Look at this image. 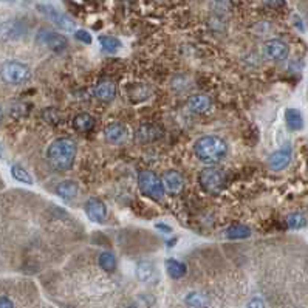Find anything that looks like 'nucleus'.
I'll use <instances>...</instances> for the list:
<instances>
[{
  "instance_id": "nucleus-29",
  "label": "nucleus",
  "mask_w": 308,
  "mask_h": 308,
  "mask_svg": "<svg viewBox=\"0 0 308 308\" xmlns=\"http://www.w3.org/2000/svg\"><path fill=\"white\" fill-rule=\"evenodd\" d=\"M246 308H267L264 299H260V298H254V299H251L249 304L246 305Z\"/></svg>"
},
{
  "instance_id": "nucleus-26",
  "label": "nucleus",
  "mask_w": 308,
  "mask_h": 308,
  "mask_svg": "<svg viewBox=\"0 0 308 308\" xmlns=\"http://www.w3.org/2000/svg\"><path fill=\"white\" fill-rule=\"evenodd\" d=\"M11 175H13L17 181H20V183L33 185V177L30 175V172L19 164H14L13 167H11Z\"/></svg>"
},
{
  "instance_id": "nucleus-18",
  "label": "nucleus",
  "mask_w": 308,
  "mask_h": 308,
  "mask_svg": "<svg viewBox=\"0 0 308 308\" xmlns=\"http://www.w3.org/2000/svg\"><path fill=\"white\" fill-rule=\"evenodd\" d=\"M212 106V101L209 96L206 95H193L189 101H188V107L195 112V113H204L208 112Z\"/></svg>"
},
{
  "instance_id": "nucleus-12",
  "label": "nucleus",
  "mask_w": 308,
  "mask_h": 308,
  "mask_svg": "<svg viewBox=\"0 0 308 308\" xmlns=\"http://www.w3.org/2000/svg\"><path fill=\"white\" fill-rule=\"evenodd\" d=\"M104 135L106 140L112 144H124L129 138V130L125 129V125L119 122H112L106 127Z\"/></svg>"
},
{
  "instance_id": "nucleus-17",
  "label": "nucleus",
  "mask_w": 308,
  "mask_h": 308,
  "mask_svg": "<svg viewBox=\"0 0 308 308\" xmlns=\"http://www.w3.org/2000/svg\"><path fill=\"white\" fill-rule=\"evenodd\" d=\"M77 191H79V186L73 180H64L58 185V188H56V193L64 200H73L77 195Z\"/></svg>"
},
{
  "instance_id": "nucleus-10",
  "label": "nucleus",
  "mask_w": 308,
  "mask_h": 308,
  "mask_svg": "<svg viewBox=\"0 0 308 308\" xmlns=\"http://www.w3.org/2000/svg\"><path fill=\"white\" fill-rule=\"evenodd\" d=\"M265 54L271 61H276V62H282L288 58L290 54V48L288 45L285 43L283 40L280 39H271L265 43Z\"/></svg>"
},
{
  "instance_id": "nucleus-30",
  "label": "nucleus",
  "mask_w": 308,
  "mask_h": 308,
  "mask_svg": "<svg viewBox=\"0 0 308 308\" xmlns=\"http://www.w3.org/2000/svg\"><path fill=\"white\" fill-rule=\"evenodd\" d=\"M0 308H14V304L11 299L2 296V298H0Z\"/></svg>"
},
{
  "instance_id": "nucleus-22",
  "label": "nucleus",
  "mask_w": 308,
  "mask_h": 308,
  "mask_svg": "<svg viewBox=\"0 0 308 308\" xmlns=\"http://www.w3.org/2000/svg\"><path fill=\"white\" fill-rule=\"evenodd\" d=\"M98 264L106 272H113L118 267L116 257L113 253H110V251H102V253L99 254V257H98Z\"/></svg>"
},
{
  "instance_id": "nucleus-1",
  "label": "nucleus",
  "mask_w": 308,
  "mask_h": 308,
  "mask_svg": "<svg viewBox=\"0 0 308 308\" xmlns=\"http://www.w3.org/2000/svg\"><path fill=\"white\" fill-rule=\"evenodd\" d=\"M76 152H77V146L73 140L65 138V136L54 140L47 149L48 164L54 170H58V172L70 170L76 159Z\"/></svg>"
},
{
  "instance_id": "nucleus-23",
  "label": "nucleus",
  "mask_w": 308,
  "mask_h": 308,
  "mask_svg": "<svg viewBox=\"0 0 308 308\" xmlns=\"http://www.w3.org/2000/svg\"><path fill=\"white\" fill-rule=\"evenodd\" d=\"M154 276H155V267L152 262L144 260L136 265V277H138L140 282H149Z\"/></svg>"
},
{
  "instance_id": "nucleus-33",
  "label": "nucleus",
  "mask_w": 308,
  "mask_h": 308,
  "mask_svg": "<svg viewBox=\"0 0 308 308\" xmlns=\"http://www.w3.org/2000/svg\"><path fill=\"white\" fill-rule=\"evenodd\" d=\"M294 20H296V25H298L301 30H304V27H302V22H301V19L299 17H294Z\"/></svg>"
},
{
  "instance_id": "nucleus-5",
  "label": "nucleus",
  "mask_w": 308,
  "mask_h": 308,
  "mask_svg": "<svg viewBox=\"0 0 308 308\" xmlns=\"http://www.w3.org/2000/svg\"><path fill=\"white\" fill-rule=\"evenodd\" d=\"M0 76H2L5 82L17 85V84H24L28 81L31 77V70L22 62L8 61L0 68Z\"/></svg>"
},
{
  "instance_id": "nucleus-24",
  "label": "nucleus",
  "mask_w": 308,
  "mask_h": 308,
  "mask_svg": "<svg viewBox=\"0 0 308 308\" xmlns=\"http://www.w3.org/2000/svg\"><path fill=\"white\" fill-rule=\"evenodd\" d=\"M185 302L191 307V308H206L209 305V301L204 294L198 293V291H192L189 293L186 298H185Z\"/></svg>"
},
{
  "instance_id": "nucleus-21",
  "label": "nucleus",
  "mask_w": 308,
  "mask_h": 308,
  "mask_svg": "<svg viewBox=\"0 0 308 308\" xmlns=\"http://www.w3.org/2000/svg\"><path fill=\"white\" fill-rule=\"evenodd\" d=\"M73 125L77 132L87 133L95 127V119L92 115H88V113H77L73 118Z\"/></svg>"
},
{
  "instance_id": "nucleus-8",
  "label": "nucleus",
  "mask_w": 308,
  "mask_h": 308,
  "mask_svg": "<svg viewBox=\"0 0 308 308\" xmlns=\"http://www.w3.org/2000/svg\"><path fill=\"white\" fill-rule=\"evenodd\" d=\"M291 156H293V151H291V146L287 144L280 147L279 151L272 152L270 156H268V166L271 170H276V172H280L285 167H288V164L291 163Z\"/></svg>"
},
{
  "instance_id": "nucleus-31",
  "label": "nucleus",
  "mask_w": 308,
  "mask_h": 308,
  "mask_svg": "<svg viewBox=\"0 0 308 308\" xmlns=\"http://www.w3.org/2000/svg\"><path fill=\"white\" fill-rule=\"evenodd\" d=\"M155 228H156L158 231L164 232V234H170V232H172V228H170V226H167L166 223H161V222H159V223H156V225H155Z\"/></svg>"
},
{
  "instance_id": "nucleus-14",
  "label": "nucleus",
  "mask_w": 308,
  "mask_h": 308,
  "mask_svg": "<svg viewBox=\"0 0 308 308\" xmlns=\"http://www.w3.org/2000/svg\"><path fill=\"white\" fill-rule=\"evenodd\" d=\"M136 140L140 143H152L163 136V130L155 124H143L135 132Z\"/></svg>"
},
{
  "instance_id": "nucleus-2",
  "label": "nucleus",
  "mask_w": 308,
  "mask_h": 308,
  "mask_svg": "<svg viewBox=\"0 0 308 308\" xmlns=\"http://www.w3.org/2000/svg\"><path fill=\"white\" fill-rule=\"evenodd\" d=\"M193 154L203 163H219L228 154V144L220 136L206 135L193 143Z\"/></svg>"
},
{
  "instance_id": "nucleus-3",
  "label": "nucleus",
  "mask_w": 308,
  "mask_h": 308,
  "mask_svg": "<svg viewBox=\"0 0 308 308\" xmlns=\"http://www.w3.org/2000/svg\"><path fill=\"white\" fill-rule=\"evenodd\" d=\"M138 188L146 197H151L154 200H163L166 193L161 178L152 170H141L138 175Z\"/></svg>"
},
{
  "instance_id": "nucleus-25",
  "label": "nucleus",
  "mask_w": 308,
  "mask_h": 308,
  "mask_svg": "<svg viewBox=\"0 0 308 308\" xmlns=\"http://www.w3.org/2000/svg\"><path fill=\"white\" fill-rule=\"evenodd\" d=\"M285 222H287V226L290 230H302L307 225V217L302 212H291Z\"/></svg>"
},
{
  "instance_id": "nucleus-32",
  "label": "nucleus",
  "mask_w": 308,
  "mask_h": 308,
  "mask_svg": "<svg viewBox=\"0 0 308 308\" xmlns=\"http://www.w3.org/2000/svg\"><path fill=\"white\" fill-rule=\"evenodd\" d=\"M264 3L268 5V6H274V8H277V6H282V5L285 3V0H264Z\"/></svg>"
},
{
  "instance_id": "nucleus-13",
  "label": "nucleus",
  "mask_w": 308,
  "mask_h": 308,
  "mask_svg": "<svg viewBox=\"0 0 308 308\" xmlns=\"http://www.w3.org/2000/svg\"><path fill=\"white\" fill-rule=\"evenodd\" d=\"M164 191L169 193H180L185 188V178L178 170H167L161 178Z\"/></svg>"
},
{
  "instance_id": "nucleus-27",
  "label": "nucleus",
  "mask_w": 308,
  "mask_h": 308,
  "mask_svg": "<svg viewBox=\"0 0 308 308\" xmlns=\"http://www.w3.org/2000/svg\"><path fill=\"white\" fill-rule=\"evenodd\" d=\"M99 43H101V48L104 51H109V53H115L121 47L119 39L113 38V36H101Z\"/></svg>"
},
{
  "instance_id": "nucleus-15",
  "label": "nucleus",
  "mask_w": 308,
  "mask_h": 308,
  "mask_svg": "<svg viewBox=\"0 0 308 308\" xmlns=\"http://www.w3.org/2000/svg\"><path fill=\"white\" fill-rule=\"evenodd\" d=\"M95 95L101 101L110 102V101L115 99V96H116V87H115V84L110 82V81H102V82H99L96 85Z\"/></svg>"
},
{
  "instance_id": "nucleus-7",
  "label": "nucleus",
  "mask_w": 308,
  "mask_h": 308,
  "mask_svg": "<svg viewBox=\"0 0 308 308\" xmlns=\"http://www.w3.org/2000/svg\"><path fill=\"white\" fill-rule=\"evenodd\" d=\"M38 42L56 53L64 51L68 47L67 38L56 31H51V30H40L38 33Z\"/></svg>"
},
{
  "instance_id": "nucleus-4",
  "label": "nucleus",
  "mask_w": 308,
  "mask_h": 308,
  "mask_svg": "<svg viewBox=\"0 0 308 308\" xmlns=\"http://www.w3.org/2000/svg\"><path fill=\"white\" fill-rule=\"evenodd\" d=\"M198 183L206 192L219 193L226 186V175L222 169L215 166H209V167H204L200 172Z\"/></svg>"
},
{
  "instance_id": "nucleus-28",
  "label": "nucleus",
  "mask_w": 308,
  "mask_h": 308,
  "mask_svg": "<svg viewBox=\"0 0 308 308\" xmlns=\"http://www.w3.org/2000/svg\"><path fill=\"white\" fill-rule=\"evenodd\" d=\"M75 38L79 40V42H82V43H92V34H90L88 31L85 30H77L75 31Z\"/></svg>"
},
{
  "instance_id": "nucleus-11",
  "label": "nucleus",
  "mask_w": 308,
  "mask_h": 308,
  "mask_svg": "<svg viewBox=\"0 0 308 308\" xmlns=\"http://www.w3.org/2000/svg\"><path fill=\"white\" fill-rule=\"evenodd\" d=\"M25 34V27L19 20H8L0 24V40H17Z\"/></svg>"
},
{
  "instance_id": "nucleus-19",
  "label": "nucleus",
  "mask_w": 308,
  "mask_h": 308,
  "mask_svg": "<svg viewBox=\"0 0 308 308\" xmlns=\"http://www.w3.org/2000/svg\"><path fill=\"white\" fill-rule=\"evenodd\" d=\"M166 271L172 279H181L186 276L188 267L183 264V262H180L177 259H167L166 260Z\"/></svg>"
},
{
  "instance_id": "nucleus-20",
  "label": "nucleus",
  "mask_w": 308,
  "mask_h": 308,
  "mask_svg": "<svg viewBox=\"0 0 308 308\" xmlns=\"http://www.w3.org/2000/svg\"><path fill=\"white\" fill-rule=\"evenodd\" d=\"M225 235L231 240H243V238L251 237V228L242 223H235L232 226H230L225 231Z\"/></svg>"
},
{
  "instance_id": "nucleus-6",
  "label": "nucleus",
  "mask_w": 308,
  "mask_h": 308,
  "mask_svg": "<svg viewBox=\"0 0 308 308\" xmlns=\"http://www.w3.org/2000/svg\"><path fill=\"white\" fill-rule=\"evenodd\" d=\"M38 9L40 11V13L47 17L50 22H53V24L64 30V31H73L76 24L70 19V17H67L65 14H62L61 11H58L54 6L51 5H38Z\"/></svg>"
},
{
  "instance_id": "nucleus-35",
  "label": "nucleus",
  "mask_w": 308,
  "mask_h": 308,
  "mask_svg": "<svg viewBox=\"0 0 308 308\" xmlns=\"http://www.w3.org/2000/svg\"><path fill=\"white\" fill-rule=\"evenodd\" d=\"M2 116H3V113H2V109H0V121H2Z\"/></svg>"
},
{
  "instance_id": "nucleus-9",
  "label": "nucleus",
  "mask_w": 308,
  "mask_h": 308,
  "mask_svg": "<svg viewBox=\"0 0 308 308\" xmlns=\"http://www.w3.org/2000/svg\"><path fill=\"white\" fill-rule=\"evenodd\" d=\"M87 217L95 223H104L107 219V206L98 198H90L84 204Z\"/></svg>"
},
{
  "instance_id": "nucleus-16",
  "label": "nucleus",
  "mask_w": 308,
  "mask_h": 308,
  "mask_svg": "<svg viewBox=\"0 0 308 308\" xmlns=\"http://www.w3.org/2000/svg\"><path fill=\"white\" fill-rule=\"evenodd\" d=\"M285 122H287L288 129L294 130V132L302 130L304 124H305L302 113L298 109H287V110H285Z\"/></svg>"
},
{
  "instance_id": "nucleus-36",
  "label": "nucleus",
  "mask_w": 308,
  "mask_h": 308,
  "mask_svg": "<svg viewBox=\"0 0 308 308\" xmlns=\"http://www.w3.org/2000/svg\"><path fill=\"white\" fill-rule=\"evenodd\" d=\"M127 308H138V307H135V305H130V307H127Z\"/></svg>"
},
{
  "instance_id": "nucleus-34",
  "label": "nucleus",
  "mask_w": 308,
  "mask_h": 308,
  "mask_svg": "<svg viewBox=\"0 0 308 308\" xmlns=\"http://www.w3.org/2000/svg\"><path fill=\"white\" fill-rule=\"evenodd\" d=\"M0 2H16V0H0Z\"/></svg>"
}]
</instances>
